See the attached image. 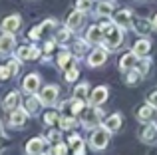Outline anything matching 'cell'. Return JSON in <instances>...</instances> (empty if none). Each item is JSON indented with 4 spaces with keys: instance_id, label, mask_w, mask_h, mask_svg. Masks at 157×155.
Returning a JSON list of instances; mask_svg holds the SVG:
<instances>
[{
    "instance_id": "28",
    "label": "cell",
    "mask_w": 157,
    "mask_h": 155,
    "mask_svg": "<svg viewBox=\"0 0 157 155\" xmlns=\"http://www.w3.org/2000/svg\"><path fill=\"white\" fill-rule=\"evenodd\" d=\"M135 68L141 72V76H145L147 72H149V68H151V60L147 58V56H143V58L137 60V66H135Z\"/></svg>"
},
{
    "instance_id": "4",
    "label": "cell",
    "mask_w": 157,
    "mask_h": 155,
    "mask_svg": "<svg viewBox=\"0 0 157 155\" xmlns=\"http://www.w3.org/2000/svg\"><path fill=\"white\" fill-rule=\"evenodd\" d=\"M58 96H60V88H58V85H52V84H50V85H44V89L38 93L42 105H52V104H56Z\"/></svg>"
},
{
    "instance_id": "43",
    "label": "cell",
    "mask_w": 157,
    "mask_h": 155,
    "mask_svg": "<svg viewBox=\"0 0 157 155\" xmlns=\"http://www.w3.org/2000/svg\"><path fill=\"white\" fill-rule=\"evenodd\" d=\"M54 46H56V40H48V42L44 44V52H46V56L54 50Z\"/></svg>"
},
{
    "instance_id": "49",
    "label": "cell",
    "mask_w": 157,
    "mask_h": 155,
    "mask_svg": "<svg viewBox=\"0 0 157 155\" xmlns=\"http://www.w3.org/2000/svg\"><path fill=\"white\" fill-rule=\"evenodd\" d=\"M147 155H157V149H151V151L147 153Z\"/></svg>"
},
{
    "instance_id": "50",
    "label": "cell",
    "mask_w": 157,
    "mask_h": 155,
    "mask_svg": "<svg viewBox=\"0 0 157 155\" xmlns=\"http://www.w3.org/2000/svg\"><path fill=\"white\" fill-rule=\"evenodd\" d=\"M40 155H42V153H40Z\"/></svg>"
},
{
    "instance_id": "40",
    "label": "cell",
    "mask_w": 157,
    "mask_h": 155,
    "mask_svg": "<svg viewBox=\"0 0 157 155\" xmlns=\"http://www.w3.org/2000/svg\"><path fill=\"white\" fill-rule=\"evenodd\" d=\"M12 74H10V70H8V66H0V81H4V80H10Z\"/></svg>"
},
{
    "instance_id": "45",
    "label": "cell",
    "mask_w": 157,
    "mask_h": 155,
    "mask_svg": "<svg viewBox=\"0 0 157 155\" xmlns=\"http://www.w3.org/2000/svg\"><path fill=\"white\" fill-rule=\"evenodd\" d=\"M6 147V135H4V131H2V121H0V151Z\"/></svg>"
},
{
    "instance_id": "34",
    "label": "cell",
    "mask_w": 157,
    "mask_h": 155,
    "mask_svg": "<svg viewBox=\"0 0 157 155\" xmlns=\"http://www.w3.org/2000/svg\"><path fill=\"white\" fill-rule=\"evenodd\" d=\"M6 66H8V70H10L12 78H14V76L20 72V60H18V58H14V60H8V62H6Z\"/></svg>"
},
{
    "instance_id": "1",
    "label": "cell",
    "mask_w": 157,
    "mask_h": 155,
    "mask_svg": "<svg viewBox=\"0 0 157 155\" xmlns=\"http://www.w3.org/2000/svg\"><path fill=\"white\" fill-rule=\"evenodd\" d=\"M101 32H104V48L107 52H115L119 50V46L123 44V30L113 22H104L101 24Z\"/></svg>"
},
{
    "instance_id": "35",
    "label": "cell",
    "mask_w": 157,
    "mask_h": 155,
    "mask_svg": "<svg viewBox=\"0 0 157 155\" xmlns=\"http://www.w3.org/2000/svg\"><path fill=\"white\" fill-rule=\"evenodd\" d=\"M44 121H46L48 125H56L58 121H60V113L58 112H48L46 115H44Z\"/></svg>"
},
{
    "instance_id": "3",
    "label": "cell",
    "mask_w": 157,
    "mask_h": 155,
    "mask_svg": "<svg viewBox=\"0 0 157 155\" xmlns=\"http://www.w3.org/2000/svg\"><path fill=\"white\" fill-rule=\"evenodd\" d=\"M109 137H111V131L105 127H94V131L90 133V147L96 149V151H101L104 147H107V143H109Z\"/></svg>"
},
{
    "instance_id": "26",
    "label": "cell",
    "mask_w": 157,
    "mask_h": 155,
    "mask_svg": "<svg viewBox=\"0 0 157 155\" xmlns=\"http://www.w3.org/2000/svg\"><path fill=\"white\" fill-rule=\"evenodd\" d=\"M141 72L137 70V68H131L129 72H127V78H125V84L127 85H135V84H139L141 81Z\"/></svg>"
},
{
    "instance_id": "27",
    "label": "cell",
    "mask_w": 157,
    "mask_h": 155,
    "mask_svg": "<svg viewBox=\"0 0 157 155\" xmlns=\"http://www.w3.org/2000/svg\"><path fill=\"white\" fill-rule=\"evenodd\" d=\"M30 54H32V46H20L18 50H16V58H18L20 62H28V60H30Z\"/></svg>"
},
{
    "instance_id": "44",
    "label": "cell",
    "mask_w": 157,
    "mask_h": 155,
    "mask_svg": "<svg viewBox=\"0 0 157 155\" xmlns=\"http://www.w3.org/2000/svg\"><path fill=\"white\" fill-rule=\"evenodd\" d=\"M40 36H42V30H40V26H34V28H32V32H30V38H32V40H38Z\"/></svg>"
},
{
    "instance_id": "22",
    "label": "cell",
    "mask_w": 157,
    "mask_h": 155,
    "mask_svg": "<svg viewBox=\"0 0 157 155\" xmlns=\"http://www.w3.org/2000/svg\"><path fill=\"white\" fill-rule=\"evenodd\" d=\"M131 28H133L137 34H149V32L153 30V24L145 18H139V20H133V22H131Z\"/></svg>"
},
{
    "instance_id": "16",
    "label": "cell",
    "mask_w": 157,
    "mask_h": 155,
    "mask_svg": "<svg viewBox=\"0 0 157 155\" xmlns=\"http://www.w3.org/2000/svg\"><path fill=\"white\" fill-rule=\"evenodd\" d=\"M139 137H141L143 143H153V141L157 139V125L151 123V121H147V125L143 127V131H141Z\"/></svg>"
},
{
    "instance_id": "17",
    "label": "cell",
    "mask_w": 157,
    "mask_h": 155,
    "mask_svg": "<svg viewBox=\"0 0 157 155\" xmlns=\"http://www.w3.org/2000/svg\"><path fill=\"white\" fill-rule=\"evenodd\" d=\"M149 50H151V42L147 38H141V40H137V42L133 44V54L137 56V58H143V56H147L149 54Z\"/></svg>"
},
{
    "instance_id": "14",
    "label": "cell",
    "mask_w": 157,
    "mask_h": 155,
    "mask_svg": "<svg viewBox=\"0 0 157 155\" xmlns=\"http://www.w3.org/2000/svg\"><path fill=\"white\" fill-rule=\"evenodd\" d=\"M86 42H88V44H101V42H104L101 26H90L88 32H86Z\"/></svg>"
},
{
    "instance_id": "9",
    "label": "cell",
    "mask_w": 157,
    "mask_h": 155,
    "mask_svg": "<svg viewBox=\"0 0 157 155\" xmlns=\"http://www.w3.org/2000/svg\"><path fill=\"white\" fill-rule=\"evenodd\" d=\"M26 119H28V112H26V108H16V109H12L10 112V125L12 127H22L24 123H26Z\"/></svg>"
},
{
    "instance_id": "13",
    "label": "cell",
    "mask_w": 157,
    "mask_h": 155,
    "mask_svg": "<svg viewBox=\"0 0 157 155\" xmlns=\"http://www.w3.org/2000/svg\"><path fill=\"white\" fill-rule=\"evenodd\" d=\"M84 108H86V105H84V100H82V97H76V96H74L70 101H64V104L60 105V109H70V112H72V115H80V112Z\"/></svg>"
},
{
    "instance_id": "38",
    "label": "cell",
    "mask_w": 157,
    "mask_h": 155,
    "mask_svg": "<svg viewBox=\"0 0 157 155\" xmlns=\"http://www.w3.org/2000/svg\"><path fill=\"white\" fill-rule=\"evenodd\" d=\"M147 104H151L153 108L157 109V88L155 89H151L149 93H147Z\"/></svg>"
},
{
    "instance_id": "2",
    "label": "cell",
    "mask_w": 157,
    "mask_h": 155,
    "mask_svg": "<svg viewBox=\"0 0 157 155\" xmlns=\"http://www.w3.org/2000/svg\"><path fill=\"white\" fill-rule=\"evenodd\" d=\"M80 121H82V125L88 127V129L98 127L100 121H101V109L98 108V105H92V104L86 105V108L80 112Z\"/></svg>"
},
{
    "instance_id": "29",
    "label": "cell",
    "mask_w": 157,
    "mask_h": 155,
    "mask_svg": "<svg viewBox=\"0 0 157 155\" xmlns=\"http://www.w3.org/2000/svg\"><path fill=\"white\" fill-rule=\"evenodd\" d=\"M58 123H60V127L62 129H74L76 127V117H60V121H58Z\"/></svg>"
},
{
    "instance_id": "39",
    "label": "cell",
    "mask_w": 157,
    "mask_h": 155,
    "mask_svg": "<svg viewBox=\"0 0 157 155\" xmlns=\"http://www.w3.org/2000/svg\"><path fill=\"white\" fill-rule=\"evenodd\" d=\"M80 143H84V141H82V137L78 135V133H76V135H70V139H68V145H70L72 149H74V147H78Z\"/></svg>"
},
{
    "instance_id": "48",
    "label": "cell",
    "mask_w": 157,
    "mask_h": 155,
    "mask_svg": "<svg viewBox=\"0 0 157 155\" xmlns=\"http://www.w3.org/2000/svg\"><path fill=\"white\" fill-rule=\"evenodd\" d=\"M151 24H153V30H157V14H155V18L151 20Z\"/></svg>"
},
{
    "instance_id": "15",
    "label": "cell",
    "mask_w": 157,
    "mask_h": 155,
    "mask_svg": "<svg viewBox=\"0 0 157 155\" xmlns=\"http://www.w3.org/2000/svg\"><path fill=\"white\" fill-rule=\"evenodd\" d=\"M137 56L133 54V52H129V54H123L121 58H119V70L121 72H129L131 68L137 66Z\"/></svg>"
},
{
    "instance_id": "7",
    "label": "cell",
    "mask_w": 157,
    "mask_h": 155,
    "mask_svg": "<svg viewBox=\"0 0 157 155\" xmlns=\"http://www.w3.org/2000/svg\"><path fill=\"white\" fill-rule=\"evenodd\" d=\"M20 26H22V18H20L18 14H10L0 22L2 32H10V34H14L16 30H20Z\"/></svg>"
},
{
    "instance_id": "6",
    "label": "cell",
    "mask_w": 157,
    "mask_h": 155,
    "mask_svg": "<svg viewBox=\"0 0 157 155\" xmlns=\"http://www.w3.org/2000/svg\"><path fill=\"white\" fill-rule=\"evenodd\" d=\"M113 16V24H117L119 28H121V30H127V28H131V22H133V16H131V12L127 10H117L115 12V14H111Z\"/></svg>"
},
{
    "instance_id": "41",
    "label": "cell",
    "mask_w": 157,
    "mask_h": 155,
    "mask_svg": "<svg viewBox=\"0 0 157 155\" xmlns=\"http://www.w3.org/2000/svg\"><path fill=\"white\" fill-rule=\"evenodd\" d=\"M48 141H54V143H60V131H56V129H52L50 133H48V137H46Z\"/></svg>"
},
{
    "instance_id": "12",
    "label": "cell",
    "mask_w": 157,
    "mask_h": 155,
    "mask_svg": "<svg viewBox=\"0 0 157 155\" xmlns=\"http://www.w3.org/2000/svg\"><path fill=\"white\" fill-rule=\"evenodd\" d=\"M107 96H109V89H107L105 85H98V88L90 93V104L92 105H101L107 100Z\"/></svg>"
},
{
    "instance_id": "23",
    "label": "cell",
    "mask_w": 157,
    "mask_h": 155,
    "mask_svg": "<svg viewBox=\"0 0 157 155\" xmlns=\"http://www.w3.org/2000/svg\"><path fill=\"white\" fill-rule=\"evenodd\" d=\"M56 62H58V66H60L62 70H68L70 66H74V64H72V54H70L68 50L60 52V54H58V58H56Z\"/></svg>"
},
{
    "instance_id": "11",
    "label": "cell",
    "mask_w": 157,
    "mask_h": 155,
    "mask_svg": "<svg viewBox=\"0 0 157 155\" xmlns=\"http://www.w3.org/2000/svg\"><path fill=\"white\" fill-rule=\"evenodd\" d=\"M40 88V76L38 74H28L22 81V89L30 96V93H36Z\"/></svg>"
},
{
    "instance_id": "21",
    "label": "cell",
    "mask_w": 157,
    "mask_h": 155,
    "mask_svg": "<svg viewBox=\"0 0 157 155\" xmlns=\"http://www.w3.org/2000/svg\"><path fill=\"white\" fill-rule=\"evenodd\" d=\"M153 113H155V108L151 104H145V105H141V108H137V112H135V117H137L139 121H151V117H153Z\"/></svg>"
},
{
    "instance_id": "36",
    "label": "cell",
    "mask_w": 157,
    "mask_h": 155,
    "mask_svg": "<svg viewBox=\"0 0 157 155\" xmlns=\"http://www.w3.org/2000/svg\"><path fill=\"white\" fill-rule=\"evenodd\" d=\"M66 153H68V145L66 143H56L48 155H66Z\"/></svg>"
},
{
    "instance_id": "47",
    "label": "cell",
    "mask_w": 157,
    "mask_h": 155,
    "mask_svg": "<svg viewBox=\"0 0 157 155\" xmlns=\"http://www.w3.org/2000/svg\"><path fill=\"white\" fill-rule=\"evenodd\" d=\"M36 58H40V48L32 46V54H30V60H36Z\"/></svg>"
},
{
    "instance_id": "46",
    "label": "cell",
    "mask_w": 157,
    "mask_h": 155,
    "mask_svg": "<svg viewBox=\"0 0 157 155\" xmlns=\"http://www.w3.org/2000/svg\"><path fill=\"white\" fill-rule=\"evenodd\" d=\"M74 153H76V155H86V145L80 143L78 147H74Z\"/></svg>"
},
{
    "instance_id": "31",
    "label": "cell",
    "mask_w": 157,
    "mask_h": 155,
    "mask_svg": "<svg viewBox=\"0 0 157 155\" xmlns=\"http://www.w3.org/2000/svg\"><path fill=\"white\" fill-rule=\"evenodd\" d=\"M70 34H72V30H70L68 26L62 28V30H58V34H56V42H62V44L68 42V40H70Z\"/></svg>"
},
{
    "instance_id": "42",
    "label": "cell",
    "mask_w": 157,
    "mask_h": 155,
    "mask_svg": "<svg viewBox=\"0 0 157 155\" xmlns=\"http://www.w3.org/2000/svg\"><path fill=\"white\" fill-rule=\"evenodd\" d=\"M86 44H88L86 40H78V42H76V52H78V54H84V52H86Z\"/></svg>"
},
{
    "instance_id": "24",
    "label": "cell",
    "mask_w": 157,
    "mask_h": 155,
    "mask_svg": "<svg viewBox=\"0 0 157 155\" xmlns=\"http://www.w3.org/2000/svg\"><path fill=\"white\" fill-rule=\"evenodd\" d=\"M96 12H98V16H101V18L109 16L111 12H113V2H109V0H101V2L98 4Z\"/></svg>"
},
{
    "instance_id": "19",
    "label": "cell",
    "mask_w": 157,
    "mask_h": 155,
    "mask_svg": "<svg viewBox=\"0 0 157 155\" xmlns=\"http://www.w3.org/2000/svg\"><path fill=\"white\" fill-rule=\"evenodd\" d=\"M84 24V12L80 10H74L72 14H68V20H66V26L70 30H78V28Z\"/></svg>"
},
{
    "instance_id": "37",
    "label": "cell",
    "mask_w": 157,
    "mask_h": 155,
    "mask_svg": "<svg viewBox=\"0 0 157 155\" xmlns=\"http://www.w3.org/2000/svg\"><path fill=\"white\" fill-rule=\"evenodd\" d=\"M56 26H58V22L54 18H50V20H44V22L40 24V30H42V34H44V32H50L52 28H56Z\"/></svg>"
},
{
    "instance_id": "10",
    "label": "cell",
    "mask_w": 157,
    "mask_h": 155,
    "mask_svg": "<svg viewBox=\"0 0 157 155\" xmlns=\"http://www.w3.org/2000/svg\"><path fill=\"white\" fill-rule=\"evenodd\" d=\"M46 141L48 139H44V137H32V139L26 143V153L28 155H40V153H44Z\"/></svg>"
},
{
    "instance_id": "30",
    "label": "cell",
    "mask_w": 157,
    "mask_h": 155,
    "mask_svg": "<svg viewBox=\"0 0 157 155\" xmlns=\"http://www.w3.org/2000/svg\"><path fill=\"white\" fill-rule=\"evenodd\" d=\"M92 6H94V0H78L76 2V10L84 12V14L92 10Z\"/></svg>"
},
{
    "instance_id": "8",
    "label": "cell",
    "mask_w": 157,
    "mask_h": 155,
    "mask_svg": "<svg viewBox=\"0 0 157 155\" xmlns=\"http://www.w3.org/2000/svg\"><path fill=\"white\" fill-rule=\"evenodd\" d=\"M14 46H16V38H14V34H10V32H2V36H0V56H8V54H12Z\"/></svg>"
},
{
    "instance_id": "25",
    "label": "cell",
    "mask_w": 157,
    "mask_h": 155,
    "mask_svg": "<svg viewBox=\"0 0 157 155\" xmlns=\"http://www.w3.org/2000/svg\"><path fill=\"white\" fill-rule=\"evenodd\" d=\"M105 127L109 129L111 133L117 131V129L121 127V115H119V113H113V115H109V117L105 119Z\"/></svg>"
},
{
    "instance_id": "18",
    "label": "cell",
    "mask_w": 157,
    "mask_h": 155,
    "mask_svg": "<svg viewBox=\"0 0 157 155\" xmlns=\"http://www.w3.org/2000/svg\"><path fill=\"white\" fill-rule=\"evenodd\" d=\"M24 108H26L28 115H38L40 108H42V101H40V97H36L34 93H30L26 100V104H24Z\"/></svg>"
},
{
    "instance_id": "32",
    "label": "cell",
    "mask_w": 157,
    "mask_h": 155,
    "mask_svg": "<svg viewBox=\"0 0 157 155\" xmlns=\"http://www.w3.org/2000/svg\"><path fill=\"white\" fill-rule=\"evenodd\" d=\"M74 93H76V97H82V100H84L86 96H90V85L84 81V84H80L76 89H74Z\"/></svg>"
},
{
    "instance_id": "5",
    "label": "cell",
    "mask_w": 157,
    "mask_h": 155,
    "mask_svg": "<svg viewBox=\"0 0 157 155\" xmlns=\"http://www.w3.org/2000/svg\"><path fill=\"white\" fill-rule=\"evenodd\" d=\"M107 60V50L104 46L101 48H94L92 52L88 54V66L90 68H100L104 66V62Z\"/></svg>"
},
{
    "instance_id": "20",
    "label": "cell",
    "mask_w": 157,
    "mask_h": 155,
    "mask_svg": "<svg viewBox=\"0 0 157 155\" xmlns=\"http://www.w3.org/2000/svg\"><path fill=\"white\" fill-rule=\"evenodd\" d=\"M2 105H4V109H8V112H12V109H16V108L20 105V92H16V89H12V92L8 93L6 97H4Z\"/></svg>"
},
{
    "instance_id": "33",
    "label": "cell",
    "mask_w": 157,
    "mask_h": 155,
    "mask_svg": "<svg viewBox=\"0 0 157 155\" xmlns=\"http://www.w3.org/2000/svg\"><path fill=\"white\" fill-rule=\"evenodd\" d=\"M80 76V70H78V66H70L68 70H66V81H76V78Z\"/></svg>"
}]
</instances>
